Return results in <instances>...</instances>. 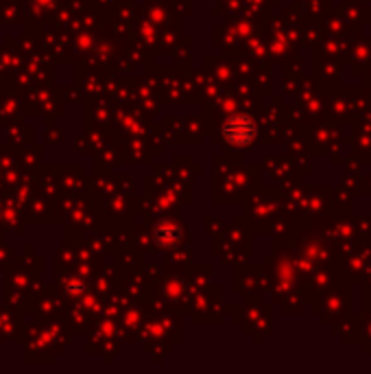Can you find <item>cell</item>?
Segmentation results:
<instances>
[{"instance_id": "obj_1", "label": "cell", "mask_w": 371, "mask_h": 374, "mask_svg": "<svg viewBox=\"0 0 371 374\" xmlns=\"http://www.w3.org/2000/svg\"><path fill=\"white\" fill-rule=\"evenodd\" d=\"M225 138L238 147L252 145L256 138V125L249 116H231L225 125Z\"/></svg>"}]
</instances>
